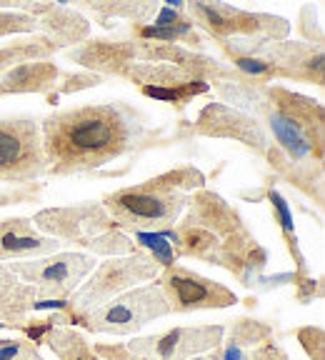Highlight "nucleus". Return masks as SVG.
<instances>
[{
	"instance_id": "nucleus-25",
	"label": "nucleus",
	"mask_w": 325,
	"mask_h": 360,
	"mask_svg": "<svg viewBox=\"0 0 325 360\" xmlns=\"http://www.w3.org/2000/svg\"><path fill=\"white\" fill-rule=\"evenodd\" d=\"M0 360H45L28 338H0Z\"/></svg>"
},
{
	"instance_id": "nucleus-30",
	"label": "nucleus",
	"mask_w": 325,
	"mask_h": 360,
	"mask_svg": "<svg viewBox=\"0 0 325 360\" xmlns=\"http://www.w3.org/2000/svg\"><path fill=\"white\" fill-rule=\"evenodd\" d=\"M191 360H220V348L213 350V353H205V355H198V358H191Z\"/></svg>"
},
{
	"instance_id": "nucleus-10",
	"label": "nucleus",
	"mask_w": 325,
	"mask_h": 360,
	"mask_svg": "<svg viewBox=\"0 0 325 360\" xmlns=\"http://www.w3.org/2000/svg\"><path fill=\"white\" fill-rule=\"evenodd\" d=\"M183 11L198 20L196 25L205 28L215 40L230 38H268V40H286L291 33V25L283 18L268 15V13H250L225 3H188ZM193 25V28H196Z\"/></svg>"
},
{
	"instance_id": "nucleus-15",
	"label": "nucleus",
	"mask_w": 325,
	"mask_h": 360,
	"mask_svg": "<svg viewBox=\"0 0 325 360\" xmlns=\"http://www.w3.org/2000/svg\"><path fill=\"white\" fill-rule=\"evenodd\" d=\"M20 11L38 20V28L45 30V38L53 40L58 45V51L73 43H80L90 33V22L80 13H75L73 8L63 6V3H58V6L48 3V6H33V8L20 6Z\"/></svg>"
},
{
	"instance_id": "nucleus-3",
	"label": "nucleus",
	"mask_w": 325,
	"mask_h": 360,
	"mask_svg": "<svg viewBox=\"0 0 325 360\" xmlns=\"http://www.w3.org/2000/svg\"><path fill=\"white\" fill-rule=\"evenodd\" d=\"M200 188H205V175L193 165H180L146 183L108 193L101 205L118 231L160 233L178 223Z\"/></svg>"
},
{
	"instance_id": "nucleus-18",
	"label": "nucleus",
	"mask_w": 325,
	"mask_h": 360,
	"mask_svg": "<svg viewBox=\"0 0 325 360\" xmlns=\"http://www.w3.org/2000/svg\"><path fill=\"white\" fill-rule=\"evenodd\" d=\"M60 68L56 60H30L11 68L0 75V96H18V93H45L56 85Z\"/></svg>"
},
{
	"instance_id": "nucleus-12",
	"label": "nucleus",
	"mask_w": 325,
	"mask_h": 360,
	"mask_svg": "<svg viewBox=\"0 0 325 360\" xmlns=\"http://www.w3.org/2000/svg\"><path fill=\"white\" fill-rule=\"evenodd\" d=\"M225 326H178L153 335L130 338L125 348L146 360H191L220 348Z\"/></svg>"
},
{
	"instance_id": "nucleus-6",
	"label": "nucleus",
	"mask_w": 325,
	"mask_h": 360,
	"mask_svg": "<svg viewBox=\"0 0 325 360\" xmlns=\"http://www.w3.org/2000/svg\"><path fill=\"white\" fill-rule=\"evenodd\" d=\"M170 315V305L162 295L160 285L155 281L146 283V285L130 288V290L120 292L118 298L108 300L101 308H93L88 313L80 315H65L51 313L48 315V323L51 326H80L83 330L93 333V335H135L141 333L148 323L158 321V318H165Z\"/></svg>"
},
{
	"instance_id": "nucleus-13",
	"label": "nucleus",
	"mask_w": 325,
	"mask_h": 360,
	"mask_svg": "<svg viewBox=\"0 0 325 360\" xmlns=\"http://www.w3.org/2000/svg\"><path fill=\"white\" fill-rule=\"evenodd\" d=\"M188 133L205 135V138H230V141L243 143V146H248L263 158L270 148V138L263 125L253 115L236 110V108L225 105V103H208L198 112L196 123L191 125Z\"/></svg>"
},
{
	"instance_id": "nucleus-21",
	"label": "nucleus",
	"mask_w": 325,
	"mask_h": 360,
	"mask_svg": "<svg viewBox=\"0 0 325 360\" xmlns=\"http://www.w3.org/2000/svg\"><path fill=\"white\" fill-rule=\"evenodd\" d=\"M56 51L58 45L45 38V35H35V38L6 45V48H0V75L6 73V70H11V68L20 65V63L48 60Z\"/></svg>"
},
{
	"instance_id": "nucleus-11",
	"label": "nucleus",
	"mask_w": 325,
	"mask_h": 360,
	"mask_svg": "<svg viewBox=\"0 0 325 360\" xmlns=\"http://www.w3.org/2000/svg\"><path fill=\"white\" fill-rule=\"evenodd\" d=\"M155 283L168 300L170 313L175 315L196 313V310H223L238 305V295L228 285L178 263L162 268Z\"/></svg>"
},
{
	"instance_id": "nucleus-7",
	"label": "nucleus",
	"mask_w": 325,
	"mask_h": 360,
	"mask_svg": "<svg viewBox=\"0 0 325 360\" xmlns=\"http://www.w3.org/2000/svg\"><path fill=\"white\" fill-rule=\"evenodd\" d=\"M158 276H160V265L141 248L130 255L106 258L93 268V273L80 283L78 290L65 300V310H60V315L70 318V315L101 308L108 300L118 298L120 292L138 288V283H153Z\"/></svg>"
},
{
	"instance_id": "nucleus-19",
	"label": "nucleus",
	"mask_w": 325,
	"mask_h": 360,
	"mask_svg": "<svg viewBox=\"0 0 325 360\" xmlns=\"http://www.w3.org/2000/svg\"><path fill=\"white\" fill-rule=\"evenodd\" d=\"M275 338V328L265 321L253 318H236L225 326L223 343H220V360H246V350L258 348Z\"/></svg>"
},
{
	"instance_id": "nucleus-26",
	"label": "nucleus",
	"mask_w": 325,
	"mask_h": 360,
	"mask_svg": "<svg viewBox=\"0 0 325 360\" xmlns=\"http://www.w3.org/2000/svg\"><path fill=\"white\" fill-rule=\"evenodd\" d=\"M38 20L23 11H0V35H33L38 33Z\"/></svg>"
},
{
	"instance_id": "nucleus-31",
	"label": "nucleus",
	"mask_w": 325,
	"mask_h": 360,
	"mask_svg": "<svg viewBox=\"0 0 325 360\" xmlns=\"http://www.w3.org/2000/svg\"><path fill=\"white\" fill-rule=\"evenodd\" d=\"M0 328H6V326H3V323H0Z\"/></svg>"
},
{
	"instance_id": "nucleus-29",
	"label": "nucleus",
	"mask_w": 325,
	"mask_h": 360,
	"mask_svg": "<svg viewBox=\"0 0 325 360\" xmlns=\"http://www.w3.org/2000/svg\"><path fill=\"white\" fill-rule=\"evenodd\" d=\"M246 360H291V355H288V350L273 338V340H268V343L248 350Z\"/></svg>"
},
{
	"instance_id": "nucleus-9",
	"label": "nucleus",
	"mask_w": 325,
	"mask_h": 360,
	"mask_svg": "<svg viewBox=\"0 0 325 360\" xmlns=\"http://www.w3.org/2000/svg\"><path fill=\"white\" fill-rule=\"evenodd\" d=\"M45 168L40 125L30 118L0 120V183L13 188L35 186Z\"/></svg>"
},
{
	"instance_id": "nucleus-23",
	"label": "nucleus",
	"mask_w": 325,
	"mask_h": 360,
	"mask_svg": "<svg viewBox=\"0 0 325 360\" xmlns=\"http://www.w3.org/2000/svg\"><path fill=\"white\" fill-rule=\"evenodd\" d=\"M85 11H93L98 15L108 18H128L133 22H146L151 15L158 13L155 3H93V6H83Z\"/></svg>"
},
{
	"instance_id": "nucleus-1",
	"label": "nucleus",
	"mask_w": 325,
	"mask_h": 360,
	"mask_svg": "<svg viewBox=\"0 0 325 360\" xmlns=\"http://www.w3.org/2000/svg\"><path fill=\"white\" fill-rule=\"evenodd\" d=\"M213 85L225 105L246 108L258 123H268L275 141L265 153L270 168L288 186L323 205V105L263 80L236 78L210 83V88Z\"/></svg>"
},
{
	"instance_id": "nucleus-24",
	"label": "nucleus",
	"mask_w": 325,
	"mask_h": 360,
	"mask_svg": "<svg viewBox=\"0 0 325 360\" xmlns=\"http://www.w3.org/2000/svg\"><path fill=\"white\" fill-rule=\"evenodd\" d=\"M130 238H133L135 248L146 250V253L151 255L158 265H160V270L178 263V255H175L170 240L168 238H162L160 233H133Z\"/></svg>"
},
{
	"instance_id": "nucleus-16",
	"label": "nucleus",
	"mask_w": 325,
	"mask_h": 360,
	"mask_svg": "<svg viewBox=\"0 0 325 360\" xmlns=\"http://www.w3.org/2000/svg\"><path fill=\"white\" fill-rule=\"evenodd\" d=\"M68 60L80 63L83 68L98 70V73L123 75L125 68L133 65L138 58V43H108V40H90L75 51L65 53Z\"/></svg>"
},
{
	"instance_id": "nucleus-22",
	"label": "nucleus",
	"mask_w": 325,
	"mask_h": 360,
	"mask_svg": "<svg viewBox=\"0 0 325 360\" xmlns=\"http://www.w3.org/2000/svg\"><path fill=\"white\" fill-rule=\"evenodd\" d=\"M265 198L270 200L275 215H278V220H281V231H283V238H286V245H288V250H291L293 260H295V265H298L295 273L298 276H308V263H305V255L300 253V245H298V238H295V228H293L291 205H288V200L281 195V193L275 191V188H265Z\"/></svg>"
},
{
	"instance_id": "nucleus-27",
	"label": "nucleus",
	"mask_w": 325,
	"mask_h": 360,
	"mask_svg": "<svg viewBox=\"0 0 325 360\" xmlns=\"http://www.w3.org/2000/svg\"><path fill=\"white\" fill-rule=\"evenodd\" d=\"M298 343L303 345L305 355L310 360H325V333L320 326H303L295 328Z\"/></svg>"
},
{
	"instance_id": "nucleus-2",
	"label": "nucleus",
	"mask_w": 325,
	"mask_h": 360,
	"mask_svg": "<svg viewBox=\"0 0 325 360\" xmlns=\"http://www.w3.org/2000/svg\"><path fill=\"white\" fill-rule=\"evenodd\" d=\"M146 118L125 103L80 105L51 112L40 125L45 173L78 175L93 173L133 150L148 146L151 138Z\"/></svg>"
},
{
	"instance_id": "nucleus-4",
	"label": "nucleus",
	"mask_w": 325,
	"mask_h": 360,
	"mask_svg": "<svg viewBox=\"0 0 325 360\" xmlns=\"http://www.w3.org/2000/svg\"><path fill=\"white\" fill-rule=\"evenodd\" d=\"M183 220L203 225L218 238L220 248H223L225 270L243 288H253V283L263 276L270 258L268 250L248 231V225L243 223L238 210L228 200H223L218 193L208 191V188L193 193Z\"/></svg>"
},
{
	"instance_id": "nucleus-28",
	"label": "nucleus",
	"mask_w": 325,
	"mask_h": 360,
	"mask_svg": "<svg viewBox=\"0 0 325 360\" xmlns=\"http://www.w3.org/2000/svg\"><path fill=\"white\" fill-rule=\"evenodd\" d=\"M293 288H295V300L300 305H308L313 303L315 298H323V281H313L310 276H298L295 273V281H293Z\"/></svg>"
},
{
	"instance_id": "nucleus-14",
	"label": "nucleus",
	"mask_w": 325,
	"mask_h": 360,
	"mask_svg": "<svg viewBox=\"0 0 325 360\" xmlns=\"http://www.w3.org/2000/svg\"><path fill=\"white\" fill-rule=\"evenodd\" d=\"M60 243L35 231L30 218L0 220V263L45 258L60 250Z\"/></svg>"
},
{
	"instance_id": "nucleus-20",
	"label": "nucleus",
	"mask_w": 325,
	"mask_h": 360,
	"mask_svg": "<svg viewBox=\"0 0 325 360\" xmlns=\"http://www.w3.org/2000/svg\"><path fill=\"white\" fill-rule=\"evenodd\" d=\"M40 343L48 345L58 360H103L88 338L70 326H51Z\"/></svg>"
},
{
	"instance_id": "nucleus-5",
	"label": "nucleus",
	"mask_w": 325,
	"mask_h": 360,
	"mask_svg": "<svg viewBox=\"0 0 325 360\" xmlns=\"http://www.w3.org/2000/svg\"><path fill=\"white\" fill-rule=\"evenodd\" d=\"M35 231L53 238L60 245H78L88 250V255H120L135 253L133 238L113 225L110 215L101 202H80L65 208H45L33 215Z\"/></svg>"
},
{
	"instance_id": "nucleus-17",
	"label": "nucleus",
	"mask_w": 325,
	"mask_h": 360,
	"mask_svg": "<svg viewBox=\"0 0 325 360\" xmlns=\"http://www.w3.org/2000/svg\"><path fill=\"white\" fill-rule=\"evenodd\" d=\"M38 292L28 283L13 276L6 263H0V323L13 330H23L35 313Z\"/></svg>"
},
{
	"instance_id": "nucleus-8",
	"label": "nucleus",
	"mask_w": 325,
	"mask_h": 360,
	"mask_svg": "<svg viewBox=\"0 0 325 360\" xmlns=\"http://www.w3.org/2000/svg\"><path fill=\"white\" fill-rule=\"evenodd\" d=\"M6 265L13 276L35 288L40 303V300H68L93 273L98 260L96 255L80 253V250H58L45 258L15 260Z\"/></svg>"
}]
</instances>
